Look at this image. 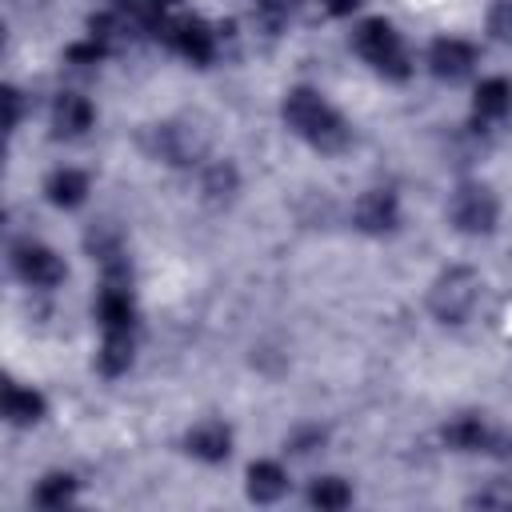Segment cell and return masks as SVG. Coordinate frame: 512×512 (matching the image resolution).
Returning a JSON list of instances; mask_svg holds the SVG:
<instances>
[{"instance_id": "cell-1", "label": "cell", "mask_w": 512, "mask_h": 512, "mask_svg": "<svg viewBox=\"0 0 512 512\" xmlns=\"http://www.w3.org/2000/svg\"><path fill=\"white\" fill-rule=\"evenodd\" d=\"M284 124L304 140V144H312L316 152H340L344 144H348V124H344V116L320 96V92H312V88H292L288 96H284Z\"/></svg>"}, {"instance_id": "cell-2", "label": "cell", "mask_w": 512, "mask_h": 512, "mask_svg": "<svg viewBox=\"0 0 512 512\" xmlns=\"http://www.w3.org/2000/svg\"><path fill=\"white\" fill-rule=\"evenodd\" d=\"M480 292H484L480 272L468 268V264H452V268H444L432 280V288H428V312L440 324H464L476 312Z\"/></svg>"}, {"instance_id": "cell-3", "label": "cell", "mask_w": 512, "mask_h": 512, "mask_svg": "<svg viewBox=\"0 0 512 512\" xmlns=\"http://www.w3.org/2000/svg\"><path fill=\"white\" fill-rule=\"evenodd\" d=\"M352 48L388 80H404L412 72V60H408V48L400 40V32L384 20V16H372V20H360L356 32H352Z\"/></svg>"}, {"instance_id": "cell-4", "label": "cell", "mask_w": 512, "mask_h": 512, "mask_svg": "<svg viewBox=\"0 0 512 512\" xmlns=\"http://www.w3.org/2000/svg\"><path fill=\"white\" fill-rule=\"evenodd\" d=\"M148 152L164 164H176V168H188V164H200L204 152H208V136L200 132V124L192 120H164V124H152L148 136H144Z\"/></svg>"}, {"instance_id": "cell-5", "label": "cell", "mask_w": 512, "mask_h": 512, "mask_svg": "<svg viewBox=\"0 0 512 512\" xmlns=\"http://www.w3.org/2000/svg\"><path fill=\"white\" fill-rule=\"evenodd\" d=\"M448 220L464 236H488L500 220V200L488 184H460L448 196Z\"/></svg>"}, {"instance_id": "cell-6", "label": "cell", "mask_w": 512, "mask_h": 512, "mask_svg": "<svg viewBox=\"0 0 512 512\" xmlns=\"http://www.w3.org/2000/svg\"><path fill=\"white\" fill-rule=\"evenodd\" d=\"M12 272H16L28 288H56V284L68 276L64 260H60L48 244H32V240L12 248Z\"/></svg>"}, {"instance_id": "cell-7", "label": "cell", "mask_w": 512, "mask_h": 512, "mask_svg": "<svg viewBox=\"0 0 512 512\" xmlns=\"http://www.w3.org/2000/svg\"><path fill=\"white\" fill-rule=\"evenodd\" d=\"M352 224L368 236H388L400 224V200L392 188H368L352 204Z\"/></svg>"}, {"instance_id": "cell-8", "label": "cell", "mask_w": 512, "mask_h": 512, "mask_svg": "<svg viewBox=\"0 0 512 512\" xmlns=\"http://www.w3.org/2000/svg\"><path fill=\"white\" fill-rule=\"evenodd\" d=\"M476 68V44L464 36H440L428 48V72L436 80H464Z\"/></svg>"}, {"instance_id": "cell-9", "label": "cell", "mask_w": 512, "mask_h": 512, "mask_svg": "<svg viewBox=\"0 0 512 512\" xmlns=\"http://www.w3.org/2000/svg\"><path fill=\"white\" fill-rule=\"evenodd\" d=\"M96 320H100L104 332L136 328V300H132L128 276H104V288L96 296Z\"/></svg>"}, {"instance_id": "cell-10", "label": "cell", "mask_w": 512, "mask_h": 512, "mask_svg": "<svg viewBox=\"0 0 512 512\" xmlns=\"http://www.w3.org/2000/svg\"><path fill=\"white\" fill-rule=\"evenodd\" d=\"M184 452L196 456V460H204V464H220L232 452V428L224 420H212V416L208 420H196L184 432Z\"/></svg>"}, {"instance_id": "cell-11", "label": "cell", "mask_w": 512, "mask_h": 512, "mask_svg": "<svg viewBox=\"0 0 512 512\" xmlns=\"http://www.w3.org/2000/svg\"><path fill=\"white\" fill-rule=\"evenodd\" d=\"M508 112H512V80H504V76L480 80L476 84V96H472V120H476V128L500 124Z\"/></svg>"}, {"instance_id": "cell-12", "label": "cell", "mask_w": 512, "mask_h": 512, "mask_svg": "<svg viewBox=\"0 0 512 512\" xmlns=\"http://www.w3.org/2000/svg\"><path fill=\"white\" fill-rule=\"evenodd\" d=\"M92 120H96V108H92L88 96H80V92H60L56 96V104H52V132L56 136L76 140L92 128Z\"/></svg>"}, {"instance_id": "cell-13", "label": "cell", "mask_w": 512, "mask_h": 512, "mask_svg": "<svg viewBox=\"0 0 512 512\" xmlns=\"http://www.w3.org/2000/svg\"><path fill=\"white\" fill-rule=\"evenodd\" d=\"M48 416V400H44V392H36V388H28V384H4V420L8 424H16V428H32V424H40Z\"/></svg>"}, {"instance_id": "cell-14", "label": "cell", "mask_w": 512, "mask_h": 512, "mask_svg": "<svg viewBox=\"0 0 512 512\" xmlns=\"http://www.w3.org/2000/svg\"><path fill=\"white\" fill-rule=\"evenodd\" d=\"M236 192H240V172H236L232 160H212V164H204V172H200V196H204V204L224 208V204L236 200Z\"/></svg>"}, {"instance_id": "cell-15", "label": "cell", "mask_w": 512, "mask_h": 512, "mask_svg": "<svg viewBox=\"0 0 512 512\" xmlns=\"http://www.w3.org/2000/svg\"><path fill=\"white\" fill-rule=\"evenodd\" d=\"M132 356H136V328H112L104 332L100 340V352H96V368L104 376H120L132 368Z\"/></svg>"}, {"instance_id": "cell-16", "label": "cell", "mask_w": 512, "mask_h": 512, "mask_svg": "<svg viewBox=\"0 0 512 512\" xmlns=\"http://www.w3.org/2000/svg\"><path fill=\"white\" fill-rule=\"evenodd\" d=\"M288 492V472L280 460H252L248 464V500L276 504Z\"/></svg>"}, {"instance_id": "cell-17", "label": "cell", "mask_w": 512, "mask_h": 512, "mask_svg": "<svg viewBox=\"0 0 512 512\" xmlns=\"http://www.w3.org/2000/svg\"><path fill=\"white\" fill-rule=\"evenodd\" d=\"M88 192H92V184H88V172H80V168H56L44 180V196L56 208H80L88 200Z\"/></svg>"}, {"instance_id": "cell-18", "label": "cell", "mask_w": 512, "mask_h": 512, "mask_svg": "<svg viewBox=\"0 0 512 512\" xmlns=\"http://www.w3.org/2000/svg\"><path fill=\"white\" fill-rule=\"evenodd\" d=\"M492 436V424L484 416H456L452 424H444V444L456 452H484Z\"/></svg>"}, {"instance_id": "cell-19", "label": "cell", "mask_w": 512, "mask_h": 512, "mask_svg": "<svg viewBox=\"0 0 512 512\" xmlns=\"http://www.w3.org/2000/svg\"><path fill=\"white\" fill-rule=\"evenodd\" d=\"M32 500L40 508H64V504H72L76 500V476L72 472H48V476H40L36 488H32Z\"/></svg>"}, {"instance_id": "cell-20", "label": "cell", "mask_w": 512, "mask_h": 512, "mask_svg": "<svg viewBox=\"0 0 512 512\" xmlns=\"http://www.w3.org/2000/svg\"><path fill=\"white\" fill-rule=\"evenodd\" d=\"M308 504L320 508V512H340V508L352 504V488H348L340 476H320V480H312V488H308Z\"/></svg>"}, {"instance_id": "cell-21", "label": "cell", "mask_w": 512, "mask_h": 512, "mask_svg": "<svg viewBox=\"0 0 512 512\" xmlns=\"http://www.w3.org/2000/svg\"><path fill=\"white\" fill-rule=\"evenodd\" d=\"M468 508H500V512H512V476H500V480L480 484L468 496Z\"/></svg>"}, {"instance_id": "cell-22", "label": "cell", "mask_w": 512, "mask_h": 512, "mask_svg": "<svg viewBox=\"0 0 512 512\" xmlns=\"http://www.w3.org/2000/svg\"><path fill=\"white\" fill-rule=\"evenodd\" d=\"M112 8H120V12H128V16H136L144 28H152L164 12H172V8H176V0H112Z\"/></svg>"}, {"instance_id": "cell-23", "label": "cell", "mask_w": 512, "mask_h": 512, "mask_svg": "<svg viewBox=\"0 0 512 512\" xmlns=\"http://www.w3.org/2000/svg\"><path fill=\"white\" fill-rule=\"evenodd\" d=\"M488 32L504 44H512V0H492L488 8Z\"/></svg>"}, {"instance_id": "cell-24", "label": "cell", "mask_w": 512, "mask_h": 512, "mask_svg": "<svg viewBox=\"0 0 512 512\" xmlns=\"http://www.w3.org/2000/svg\"><path fill=\"white\" fill-rule=\"evenodd\" d=\"M320 444H324V432H320V428H296V432L284 440V448L296 452V456H308V452H316Z\"/></svg>"}, {"instance_id": "cell-25", "label": "cell", "mask_w": 512, "mask_h": 512, "mask_svg": "<svg viewBox=\"0 0 512 512\" xmlns=\"http://www.w3.org/2000/svg\"><path fill=\"white\" fill-rule=\"evenodd\" d=\"M4 104H8V128L16 132V128H20V116H24V100H20V92H16L12 84L4 88Z\"/></svg>"}, {"instance_id": "cell-26", "label": "cell", "mask_w": 512, "mask_h": 512, "mask_svg": "<svg viewBox=\"0 0 512 512\" xmlns=\"http://www.w3.org/2000/svg\"><path fill=\"white\" fill-rule=\"evenodd\" d=\"M360 4H364V0H320V8H324L328 16H336V20H340V16H352Z\"/></svg>"}]
</instances>
